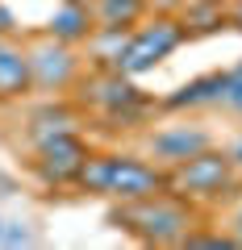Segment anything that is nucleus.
<instances>
[{
    "label": "nucleus",
    "mask_w": 242,
    "mask_h": 250,
    "mask_svg": "<svg viewBox=\"0 0 242 250\" xmlns=\"http://www.w3.org/2000/svg\"><path fill=\"white\" fill-rule=\"evenodd\" d=\"M109 221L117 229L134 233L146 246H179L197 229L192 208L184 205V196H171V188L154 192V196H142V200H121V208H113Z\"/></svg>",
    "instance_id": "1"
},
{
    "label": "nucleus",
    "mask_w": 242,
    "mask_h": 250,
    "mask_svg": "<svg viewBox=\"0 0 242 250\" xmlns=\"http://www.w3.org/2000/svg\"><path fill=\"white\" fill-rule=\"evenodd\" d=\"M75 184L92 196L142 200V196H154V192H167V171L151 167L142 159H130V154H88Z\"/></svg>",
    "instance_id": "2"
},
{
    "label": "nucleus",
    "mask_w": 242,
    "mask_h": 250,
    "mask_svg": "<svg viewBox=\"0 0 242 250\" xmlns=\"http://www.w3.org/2000/svg\"><path fill=\"white\" fill-rule=\"evenodd\" d=\"M179 42H184V21H176V17H167V13H163V17L146 21L142 29H134V34L126 38L121 59H117V71H126L130 80H134V75L159 67V62L167 59Z\"/></svg>",
    "instance_id": "3"
},
{
    "label": "nucleus",
    "mask_w": 242,
    "mask_h": 250,
    "mask_svg": "<svg viewBox=\"0 0 242 250\" xmlns=\"http://www.w3.org/2000/svg\"><path fill=\"white\" fill-rule=\"evenodd\" d=\"M230 179H234V163H230V154H221V150H200V154H192V159H184V163H176L171 167V175H167V188L176 192V196H184V200H213V196H221L225 188H230Z\"/></svg>",
    "instance_id": "4"
},
{
    "label": "nucleus",
    "mask_w": 242,
    "mask_h": 250,
    "mask_svg": "<svg viewBox=\"0 0 242 250\" xmlns=\"http://www.w3.org/2000/svg\"><path fill=\"white\" fill-rule=\"evenodd\" d=\"M88 163V146L80 142V134L71 129H59V134L38 138V171H42L46 184H75L80 167Z\"/></svg>",
    "instance_id": "5"
},
{
    "label": "nucleus",
    "mask_w": 242,
    "mask_h": 250,
    "mask_svg": "<svg viewBox=\"0 0 242 250\" xmlns=\"http://www.w3.org/2000/svg\"><path fill=\"white\" fill-rule=\"evenodd\" d=\"M29 71H34V88L46 92H63L75 80L80 62H75L71 42H59V38H46V42L29 46Z\"/></svg>",
    "instance_id": "6"
},
{
    "label": "nucleus",
    "mask_w": 242,
    "mask_h": 250,
    "mask_svg": "<svg viewBox=\"0 0 242 250\" xmlns=\"http://www.w3.org/2000/svg\"><path fill=\"white\" fill-rule=\"evenodd\" d=\"M205 146H209V134L197 129V125H171V129H159V134L151 138V154L163 159L167 167H176V163L200 154Z\"/></svg>",
    "instance_id": "7"
},
{
    "label": "nucleus",
    "mask_w": 242,
    "mask_h": 250,
    "mask_svg": "<svg viewBox=\"0 0 242 250\" xmlns=\"http://www.w3.org/2000/svg\"><path fill=\"white\" fill-rule=\"evenodd\" d=\"M88 104L105 108V113H121V108L138 104V88L130 83L126 71H117V67H109V71H100L96 80H88Z\"/></svg>",
    "instance_id": "8"
},
{
    "label": "nucleus",
    "mask_w": 242,
    "mask_h": 250,
    "mask_svg": "<svg viewBox=\"0 0 242 250\" xmlns=\"http://www.w3.org/2000/svg\"><path fill=\"white\" fill-rule=\"evenodd\" d=\"M34 88V71H29V50L13 42H0V100H17Z\"/></svg>",
    "instance_id": "9"
},
{
    "label": "nucleus",
    "mask_w": 242,
    "mask_h": 250,
    "mask_svg": "<svg viewBox=\"0 0 242 250\" xmlns=\"http://www.w3.org/2000/svg\"><path fill=\"white\" fill-rule=\"evenodd\" d=\"M96 34V17H92V4H84V0H67V4H59L50 17V38H59V42H84V38Z\"/></svg>",
    "instance_id": "10"
},
{
    "label": "nucleus",
    "mask_w": 242,
    "mask_h": 250,
    "mask_svg": "<svg viewBox=\"0 0 242 250\" xmlns=\"http://www.w3.org/2000/svg\"><path fill=\"white\" fill-rule=\"evenodd\" d=\"M221 88H225V71H213V75H200V80L184 83L176 96H167L163 104L167 108H197V104H213L221 100Z\"/></svg>",
    "instance_id": "11"
},
{
    "label": "nucleus",
    "mask_w": 242,
    "mask_h": 250,
    "mask_svg": "<svg viewBox=\"0 0 242 250\" xmlns=\"http://www.w3.org/2000/svg\"><path fill=\"white\" fill-rule=\"evenodd\" d=\"M146 13V0H92L96 29H130Z\"/></svg>",
    "instance_id": "12"
},
{
    "label": "nucleus",
    "mask_w": 242,
    "mask_h": 250,
    "mask_svg": "<svg viewBox=\"0 0 242 250\" xmlns=\"http://www.w3.org/2000/svg\"><path fill=\"white\" fill-rule=\"evenodd\" d=\"M221 104L230 108V113H238V117H242V62H238V67H234V71H225Z\"/></svg>",
    "instance_id": "13"
},
{
    "label": "nucleus",
    "mask_w": 242,
    "mask_h": 250,
    "mask_svg": "<svg viewBox=\"0 0 242 250\" xmlns=\"http://www.w3.org/2000/svg\"><path fill=\"white\" fill-rule=\"evenodd\" d=\"M179 246H209V250H221V246H238V238H234V233H197V229H192Z\"/></svg>",
    "instance_id": "14"
},
{
    "label": "nucleus",
    "mask_w": 242,
    "mask_h": 250,
    "mask_svg": "<svg viewBox=\"0 0 242 250\" xmlns=\"http://www.w3.org/2000/svg\"><path fill=\"white\" fill-rule=\"evenodd\" d=\"M0 242H4V246H29L34 238H29V229L21 221H9L4 229H0Z\"/></svg>",
    "instance_id": "15"
},
{
    "label": "nucleus",
    "mask_w": 242,
    "mask_h": 250,
    "mask_svg": "<svg viewBox=\"0 0 242 250\" xmlns=\"http://www.w3.org/2000/svg\"><path fill=\"white\" fill-rule=\"evenodd\" d=\"M192 0H146V9H159V13H179V9H188Z\"/></svg>",
    "instance_id": "16"
},
{
    "label": "nucleus",
    "mask_w": 242,
    "mask_h": 250,
    "mask_svg": "<svg viewBox=\"0 0 242 250\" xmlns=\"http://www.w3.org/2000/svg\"><path fill=\"white\" fill-rule=\"evenodd\" d=\"M230 163H234V167L242 171V138H238V142H234V150H230Z\"/></svg>",
    "instance_id": "17"
},
{
    "label": "nucleus",
    "mask_w": 242,
    "mask_h": 250,
    "mask_svg": "<svg viewBox=\"0 0 242 250\" xmlns=\"http://www.w3.org/2000/svg\"><path fill=\"white\" fill-rule=\"evenodd\" d=\"M234 238H238V246H242V208H238V217H234Z\"/></svg>",
    "instance_id": "18"
},
{
    "label": "nucleus",
    "mask_w": 242,
    "mask_h": 250,
    "mask_svg": "<svg viewBox=\"0 0 242 250\" xmlns=\"http://www.w3.org/2000/svg\"><path fill=\"white\" fill-rule=\"evenodd\" d=\"M230 21H234V25H238V29H242V0H238V9L230 13Z\"/></svg>",
    "instance_id": "19"
},
{
    "label": "nucleus",
    "mask_w": 242,
    "mask_h": 250,
    "mask_svg": "<svg viewBox=\"0 0 242 250\" xmlns=\"http://www.w3.org/2000/svg\"><path fill=\"white\" fill-rule=\"evenodd\" d=\"M0 229H4V225H0Z\"/></svg>",
    "instance_id": "20"
}]
</instances>
